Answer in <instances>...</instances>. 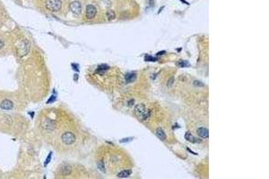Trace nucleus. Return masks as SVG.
<instances>
[{"instance_id": "f257e3e1", "label": "nucleus", "mask_w": 269, "mask_h": 179, "mask_svg": "<svg viewBox=\"0 0 269 179\" xmlns=\"http://www.w3.org/2000/svg\"><path fill=\"white\" fill-rule=\"evenodd\" d=\"M30 48H31V45L27 39H22V40L19 41L16 45V53H17L18 57H22L26 56L30 51Z\"/></svg>"}, {"instance_id": "f03ea898", "label": "nucleus", "mask_w": 269, "mask_h": 179, "mask_svg": "<svg viewBox=\"0 0 269 179\" xmlns=\"http://www.w3.org/2000/svg\"><path fill=\"white\" fill-rule=\"evenodd\" d=\"M134 114L140 120H145L150 116V111L146 108L145 105L141 103L134 107Z\"/></svg>"}, {"instance_id": "7ed1b4c3", "label": "nucleus", "mask_w": 269, "mask_h": 179, "mask_svg": "<svg viewBox=\"0 0 269 179\" xmlns=\"http://www.w3.org/2000/svg\"><path fill=\"white\" fill-rule=\"evenodd\" d=\"M45 6L51 12H58L62 7V2L60 0H46Z\"/></svg>"}, {"instance_id": "20e7f679", "label": "nucleus", "mask_w": 269, "mask_h": 179, "mask_svg": "<svg viewBox=\"0 0 269 179\" xmlns=\"http://www.w3.org/2000/svg\"><path fill=\"white\" fill-rule=\"evenodd\" d=\"M76 140V135L71 132H65L62 134V136H61L62 142L66 144V145H71V144L75 143Z\"/></svg>"}, {"instance_id": "39448f33", "label": "nucleus", "mask_w": 269, "mask_h": 179, "mask_svg": "<svg viewBox=\"0 0 269 179\" xmlns=\"http://www.w3.org/2000/svg\"><path fill=\"white\" fill-rule=\"evenodd\" d=\"M97 14V9L93 5H88L86 6V10H85V16L87 19L92 20L96 16Z\"/></svg>"}, {"instance_id": "423d86ee", "label": "nucleus", "mask_w": 269, "mask_h": 179, "mask_svg": "<svg viewBox=\"0 0 269 179\" xmlns=\"http://www.w3.org/2000/svg\"><path fill=\"white\" fill-rule=\"evenodd\" d=\"M69 8L75 14H80L82 13V5L79 1H74L69 5Z\"/></svg>"}, {"instance_id": "0eeeda50", "label": "nucleus", "mask_w": 269, "mask_h": 179, "mask_svg": "<svg viewBox=\"0 0 269 179\" xmlns=\"http://www.w3.org/2000/svg\"><path fill=\"white\" fill-rule=\"evenodd\" d=\"M42 127L47 131H53L56 127V125L50 118H46L42 121Z\"/></svg>"}, {"instance_id": "6e6552de", "label": "nucleus", "mask_w": 269, "mask_h": 179, "mask_svg": "<svg viewBox=\"0 0 269 179\" xmlns=\"http://www.w3.org/2000/svg\"><path fill=\"white\" fill-rule=\"evenodd\" d=\"M196 132H197V135H198L200 138L206 139V138H208V136H209L208 130H207L206 127H199V128L197 129Z\"/></svg>"}, {"instance_id": "1a4fd4ad", "label": "nucleus", "mask_w": 269, "mask_h": 179, "mask_svg": "<svg viewBox=\"0 0 269 179\" xmlns=\"http://www.w3.org/2000/svg\"><path fill=\"white\" fill-rule=\"evenodd\" d=\"M0 107L5 110H11L14 107V104L9 100H4L1 103H0Z\"/></svg>"}, {"instance_id": "9d476101", "label": "nucleus", "mask_w": 269, "mask_h": 179, "mask_svg": "<svg viewBox=\"0 0 269 179\" xmlns=\"http://www.w3.org/2000/svg\"><path fill=\"white\" fill-rule=\"evenodd\" d=\"M72 172V168L68 165H63L60 168V173L64 175H68Z\"/></svg>"}, {"instance_id": "9b49d317", "label": "nucleus", "mask_w": 269, "mask_h": 179, "mask_svg": "<svg viewBox=\"0 0 269 179\" xmlns=\"http://www.w3.org/2000/svg\"><path fill=\"white\" fill-rule=\"evenodd\" d=\"M155 134H156V136L162 141H164L166 139V133L164 132V131L162 128H157L155 131Z\"/></svg>"}, {"instance_id": "f8f14e48", "label": "nucleus", "mask_w": 269, "mask_h": 179, "mask_svg": "<svg viewBox=\"0 0 269 179\" xmlns=\"http://www.w3.org/2000/svg\"><path fill=\"white\" fill-rule=\"evenodd\" d=\"M132 171L129 170V169H126V170H122L120 171L119 174H118V177H120V178H125V177H128L130 175H131Z\"/></svg>"}, {"instance_id": "ddd939ff", "label": "nucleus", "mask_w": 269, "mask_h": 179, "mask_svg": "<svg viewBox=\"0 0 269 179\" xmlns=\"http://www.w3.org/2000/svg\"><path fill=\"white\" fill-rule=\"evenodd\" d=\"M185 138H186L187 141H188L190 142H198L197 139L193 135V134H191L190 132H187L185 134Z\"/></svg>"}, {"instance_id": "4468645a", "label": "nucleus", "mask_w": 269, "mask_h": 179, "mask_svg": "<svg viewBox=\"0 0 269 179\" xmlns=\"http://www.w3.org/2000/svg\"><path fill=\"white\" fill-rule=\"evenodd\" d=\"M106 18H107L108 21H113V20L116 18V14H115V12L111 11V10L108 11V12L106 13Z\"/></svg>"}, {"instance_id": "2eb2a0df", "label": "nucleus", "mask_w": 269, "mask_h": 179, "mask_svg": "<svg viewBox=\"0 0 269 179\" xmlns=\"http://www.w3.org/2000/svg\"><path fill=\"white\" fill-rule=\"evenodd\" d=\"M136 79H137V75L134 74H127L126 75V81H127V82H132Z\"/></svg>"}, {"instance_id": "dca6fc26", "label": "nucleus", "mask_w": 269, "mask_h": 179, "mask_svg": "<svg viewBox=\"0 0 269 179\" xmlns=\"http://www.w3.org/2000/svg\"><path fill=\"white\" fill-rule=\"evenodd\" d=\"M108 68H109V66H107V65H105V64H103V65H101L99 68L97 69V73H105L107 70H108Z\"/></svg>"}, {"instance_id": "f3484780", "label": "nucleus", "mask_w": 269, "mask_h": 179, "mask_svg": "<svg viewBox=\"0 0 269 179\" xmlns=\"http://www.w3.org/2000/svg\"><path fill=\"white\" fill-rule=\"evenodd\" d=\"M98 168H99L101 171H102V172H105V171H106L105 165H104V163H103V161H102V160H101V161H100V162L98 163Z\"/></svg>"}, {"instance_id": "a211bd4d", "label": "nucleus", "mask_w": 269, "mask_h": 179, "mask_svg": "<svg viewBox=\"0 0 269 179\" xmlns=\"http://www.w3.org/2000/svg\"><path fill=\"white\" fill-rule=\"evenodd\" d=\"M173 82H174V78H173V77H170V78L169 79V81H168V83H167L168 87H171L172 84H173Z\"/></svg>"}, {"instance_id": "6ab92c4d", "label": "nucleus", "mask_w": 269, "mask_h": 179, "mask_svg": "<svg viewBox=\"0 0 269 179\" xmlns=\"http://www.w3.org/2000/svg\"><path fill=\"white\" fill-rule=\"evenodd\" d=\"M193 84H194V86H196V87H202V86L204 85L203 83L200 82H198V81H194Z\"/></svg>"}, {"instance_id": "aec40b11", "label": "nucleus", "mask_w": 269, "mask_h": 179, "mask_svg": "<svg viewBox=\"0 0 269 179\" xmlns=\"http://www.w3.org/2000/svg\"><path fill=\"white\" fill-rule=\"evenodd\" d=\"M50 160H51V153H50V154L48 156V159H47V160L45 161V165H47V164L50 162Z\"/></svg>"}, {"instance_id": "412c9836", "label": "nucleus", "mask_w": 269, "mask_h": 179, "mask_svg": "<svg viewBox=\"0 0 269 179\" xmlns=\"http://www.w3.org/2000/svg\"><path fill=\"white\" fill-rule=\"evenodd\" d=\"M4 45H5V44H4V42H3L1 39H0V49H1L4 47Z\"/></svg>"}]
</instances>
